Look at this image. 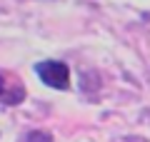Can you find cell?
Returning <instances> with one entry per match:
<instances>
[{"label":"cell","instance_id":"cell-1","mask_svg":"<svg viewBox=\"0 0 150 142\" xmlns=\"http://www.w3.org/2000/svg\"><path fill=\"white\" fill-rule=\"evenodd\" d=\"M35 72H38V77L53 90H68L70 87V70L60 60H43V63H38Z\"/></svg>","mask_w":150,"mask_h":142},{"label":"cell","instance_id":"cell-3","mask_svg":"<svg viewBox=\"0 0 150 142\" xmlns=\"http://www.w3.org/2000/svg\"><path fill=\"white\" fill-rule=\"evenodd\" d=\"M25 142H53V137H50L48 132H30V135L25 137Z\"/></svg>","mask_w":150,"mask_h":142},{"label":"cell","instance_id":"cell-2","mask_svg":"<svg viewBox=\"0 0 150 142\" xmlns=\"http://www.w3.org/2000/svg\"><path fill=\"white\" fill-rule=\"evenodd\" d=\"M25 100V87L13 72H3L0 70V102L5 105H20Z\"/></svg>","mask_w":150,"mask_h":142}]
</instances>
